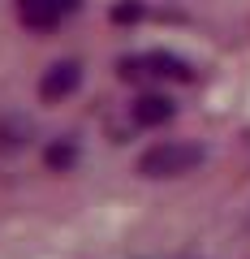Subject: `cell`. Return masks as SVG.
<instances>
[{"instance_id": "obj_2", "label": "cell", "mask_w": 250, "mask_h": 259, "mask_svg": "<svg viewBox=\"0 0 250 259\" xmlns=\"http://www.w3.org/2000/svg\"><path fill=\"white\" fill-rule=\"evenodd\" d=\"M121 78L125 82H138V78H160V82H190L194 78V69L181 61V56H168V52H147V56H125L121 61Z\"/></svg>"}, {"instance_id": "obj_1", "label": "cell", "mask_w": 250, "mask_h": 259, "mask_svg": "<svg viewBox=\"0 0 250 259\" xmlns=\"http://www.w3.org/2000/svg\"><path fill=\"white\" fill-rule=\"evenodd\" d=\"M203 164V147H194V143H156V147H147L138 156V173L142 177H181L190 173V168Z\"/></svg>"}, {"instance_id": "obj_7", "label": "cell", "mask_w": 250, "mask_h": 259, "mask_svg": "<svg viewBox=\"0 0 250 259\" xmlns=\"http://www.w3.org/2000/svg\"><path fill=\"white\" fill-rule=\"evenodd\" d=\"M138 18H142V5H134V0L112 9V22H138Z\"/></svg>"}, {"instance_id": "obj_4", "label": "cell", "mask_w": 250, "mask_h": 259, "mask_svg": "<svg viewBox=\"0 0 250 259\" xmlns=\"http://www.w3.org/2000/svg\"><path fill=\"white\" fill-rule=\"evenodd\" d=\"M78 82H82V65L78 61H56V65H47L43 78H39V100L56 104V100H65V95H74Z\"/></svg>"}, {"instance_id": "obj_6", "label": "cell", "mask_w": 250, "mask_h": 259, "mask_svg": "<svg viewBox=\"0 0 250 259\" xmlns=\"http://www.w3.org/2000/svg\"><path fill=\"white\" fill-rule=\"evenodd\" d=\"M74 160H78V147L69 139H61V143H52V147L43 151V164L52 168V173H65V168H74Z\"/></svg>"}, {"instance_id": "obj_3", "label": "cell", "mask_w": 250, "mask_h": 259, "mask_svg": "<svg viewBox=\"0 0 250 259\" xmlns=\"http://www.w3.org/2000/svg\"><path fill=\"white\" fill-rule=\"evenodd\" d=\"M78 5L82 0H18V22L35 35H47V30H56L61 22L74 18Z\"/></svg>"}, {"instance_id": "obj_5", "label": "cell", "mask_w": 250, "mask_h": 259, "mask_svg": "<svg viewBox=\"0 0 250 259\" xmlns=\"http://www.w3.org/2000/svg\"><path fill=\"white\" fill-rule=\"evenodd\" d=\"M130 117H134V125H147V130H156V125H164V121H173V117H177V104L168 100V95L147 91V95H138V100H134Z\"/></svg>"}]
</instances>
